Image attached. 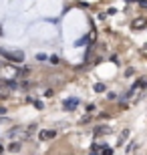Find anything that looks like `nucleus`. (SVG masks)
<instances>
[{
    "label": "nucleus",
    "instance_id": "nucleus-3",
    "mask_svg": "<svg viewBox=\"0 0 147 155\" xmlns=\"http://www.w3.org/2000/svg\"><path fill=\"white\" fill-rule=\"evenodd\" d=\"M57 137V131H52V129H42V131L38 133V139L40 141H51V139Z\"/></svg>",
    "mask_w": 147,
    "mask_h": 155
},
{
    "label": "nucleus",
    "instance_id": "nucleus-7",
    "mask_svg": "<svg viewBox=\"0 0 147 155\" xmlns=\"http://www.w3.org/2000/svg\"><path fill=\"white\" fill-rule=\"evenodd\" d=\"M95 133H97V135H109V133H111V129H109V127H97Z\"/></svg>",
    "mask_w": 147,
    "mask_h": 155
},
{
    "label": "nucleus",
    "instance_id": "nucleus-11",
    "mask_svg": "<svg viewBox=\"0 0 147 155\" xmlns=\"http://www.w3.org/2000/svg\"><path fill=\"white\" fill-rule=\"evenodd\" d=\"M103 155H113V151L109 149V147H105V151H103Z\"/></svg>",
    "mask_w": 147,
    "mask_h": 155
},
{
    "label": "nucleus",
    "instance_id": "nucleus-8",
    "mask_svg": "<svg viewBox=\"0 0 147 155\" xmlns=\"http://www.w3.org/2000/svg\"><path fill=\"white\" fill-rule=\"evenodd\" d=\"M32 131H36V125H28V129H26V139L32 137Z\"/></svg>",
    "mask_w": 147,
    "mask_h": 155
},
{
    "label": "nucleus",
    "instance_id": "nucleus-4",
    "mask_svg": "<svg viewBox=\"0 0 147 155\" xmlns=\"http://www.w3.org/2000/svg\"><path fill=\"white\" fill-rule=\"evenodd\" d=\"M145 26H147L145 18H135V20L131 22V28H133V30H141V28H145Z\"/></svg>",
    "mask_w": 147,
    "mask_h": 155
},
{
    "label": "nucleus",
    "instance_id": "nucleus-12",
    "mask_svg": "<svg viewBox=\"0 0 147 155\" xmlns=\"http://www.w3.org/2000/svg\"><path fill=\"white\" fill-rule=\"evenodd\" d=\"M2 149H4V147H2V145H0V153H2Z\"/></svg>",
    "mask_w": 147,
    "mask_h": 155
},
{
    "label": "nucleus",
    "instance_id": "nucleus-5",
    "mask_svg": "<svg viewBox=\"0 0 147 155\" xmlns=\"http://www.w3.org/2000/svg\"><path fill=\"white\" fill-rule=\"evenodd\" d=\"M10 95V87H8V83H0V99H6Z\"/></svg>",
    "mask_w": 147,
    "mask_h": 155
},
{
    "label": "nucleus",
    "instance_id": "nucleus-6",
    "mask_svg": "<svg viewBox=\"0 0 147 155\" xmlns=\"http://www.w3.org/2000/svg\"><path fill=\"white\" fill-rule=\"evenodd\" d=\"M77 105H79V99H68V101H65V109H75V107H77Z\"/></svg>",
    "mask_w": 147,
    "mask_h": 155
},
{
    "label": "nucleus",
    "instance_id": "nucleus-1",
    "mask_svg": "<svg viewBox=\"0 0 147 155\" xmlns=\"http://www.w3.org/2000/svg\"><path fill=\"white\" fill-rule=\"evenodd\" d=\"M0 54L6 57V58H10V61H18V63L24 58V54L20 51H0Z\"/></svg>",
    "mask_w": 147,
    "mask_h": 155
},
{
    "label": "nucleus",
    "instance_id": "nucleus-9",
    "mask_svg": "<svg viewBox=\"0 0 147 155\" xmlns=\"http://www.w3.org/2000/svg\"><path fill=\"white\" fill-rule=\"evenodd\" d=\"M95 91H97V93H103V91H105V85H101V83H97V85H95Z\"/></svg>",
    "mask_w": 147,
    "mask_h": 155
},
{
    "label": "nucleus",
    "instance_id": "nucleus-2",
    "mask_svg": "<svg viewBox=\"0 0 147 155\" xmlns=\"http://www.w3.org/2000/svg\"><path fill=\"white\" fill-rule=\"evenodd\" d=\"M143 87H145V79H139V81H137V85L133 87V91H131V95H129L133 103H135V99L139 97V93H141V89H143Z\"/></svg>",
    "mask_w": 147,
    "mask_h": 155
},
{
    "label": "nucleus",
    "instance_id": "nucleus-10",
    "mask_svg": "<svg viewBox=\"0 0 147 155\" xmlns=\"http://www.w3.org/2000/svg\"><path fill=\"white\" fill-rule=\"evenodd\" d=\"M10 151H20V143H10Z\"/></svg>",
    "mask_w": 147,
    "mask_h": 155
}]
</instances>
